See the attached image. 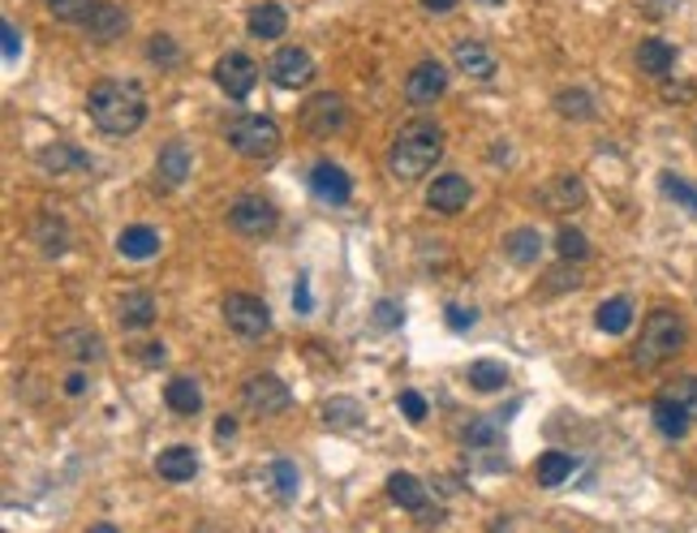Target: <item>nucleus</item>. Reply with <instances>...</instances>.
Segmentation results:
<instances>
[{
  "mask_svg": "<svg viewBox=\"0 0 697 533\" xmlns=\"http://www.w3.org/2000/svg\"><path fill=\"white\" fill-rule=\"evenodd\" d=\"M556 112H560V116H573V120H585V116H594V100H590V91H581V87H565V91L556 96Z\"/></svg>",
  "mask_w": 697,
  "mask_h": 533,
  "instance_id": "nucleus-31",
  "label": "nucleus"
},
{
  "mask_svg": "<svg viewBox=\"0 0 697 533\" xmlns=\"http://www.w3.org/2000/svg\"><path fill=\"white\" fill-rule=\"evenodd\" d=\"M495 434H491V422H473V427L465 430V443H473V447H482V443H491Z\"/></svg>",
  "mask_w": 697,
  "mask_h": 533,
  "instance_id": "nucleus-44",
  "label": "nucleus"
},
{
  "mask_svg": "<svg viewBox=\"0 0 697 533\" xmlns=\"http://www.w3.org/2000/svg\"><path fill=\"white\" fill-rule=\"evenodd\" d=\"M401 322H405V315H401V306H396V302H379V306H375V327L396 331Z\"/></svg>",
  "mask_w": 697,
  "mask_h": 533,
  "instance_id": "nucleus-39",
  "label": "nucleus"
},
{
  "mask_svg": "<svg viewBox=\"0 0 697 533\" xmlns=\"http://www.w3.org/2000/svg\"><path fill=\"white\" fill-rule=\"evenodd\" d=\"M534 478H538L543 486L569 482V478H573V456H565V452H543V456L534 460Z\"/></svg>",
  "mask_w": 697,
  "mask_h": 533,
  "instance_id": "nucleus-29",
  "label": "nucleus"
},
{
  "mask_svg": "<svg viewBox=\"0 0 697 533\" xmlns=\"http://www.w3.org/2000/svg\"><path fill=\"white\" fill-rule=\"evenodd\" d=\"M155 177H160V186H164V190H177V186L190 177V147H186V142H168V147L160 151V168H155Z\"/></svg>",
  "mask_w": 697,
  "mask_h": 533,
  "instance_id": "nucleus-19",
  "label": "nucleus"
},
{
  "mask_svg": "<svg viewBox=\"0 0 697 533\" xmlns=\"http://www.w3.org/2000/svg\"><path fill=\"white\" fill-rule=\"evenodd\" d=\"M401 414H405L409 422H422V418H427V401H422L418 392H401Z\"/></svg>",
  "mask_w": 697,
  "mask_h": 533,
  "instance_id": "nucleus-40",
  "label": "nucleus"
},
{
  "mask_svg": "<svg viewBox=\"0 0 697 533\" xmlns=\"http://www.w3.org/2000/svg\"><path fill=\"white\" fill-rule=\"evenodd\" d=\"M258 83V65L245 56V52H225L216 61V87L229 96V100H245Z\"/></svg>",
  "mask_w": 697,
  "mask_h": 533,
  "instance_id": "nucleus-10",
  "label": "nucleus"
},
{
  "mask_svg": "<svg viewBox=\"0 0 697 533\" xmlns=\"http://www.w3.org/2000/svg\"><path fill=\"white\" fill-rule=\"evenodd\" d=\"M43 4H48L56 17H65V22H83L96 0H43Z\"/></svg>",
  "mask_w": 697,
  "mask_h": 533,
  "instance_id": "nucleus-38",
  "label": "nucleus"
},
{
  "mask_svg": "<svg viewBox=\"0 0 697 533\" xmlns=\"http://www.w3.org/2000/svg\"><path fill=\"white\" fill-rule=\"evenodd\" d=\"M444 155V129L435 120H409L388 147V168L396 181H422Z\"/></svg>",
  "mask_w": 697,
  "mask_h": 533,
  "instance_id": "nucleus-2",
  "label": "nucleus"
},
{
  "mask_svg": "<svg viewBox=\"0 0 697 533\" xmlns=\"http://www.w3.org/2000/svg\"><path fill=\"white\" fill-rule=\"evenodd\" d=\"M694 96H697L694 83H668V87H663V100H672V104H689Z\"/></svg>",
  "mask_w": 697,
  "mask_h": 533,
  "instance_id": "nucleus-41",
  "label": "nucleus"
},
{
  "mask_svg": "<svg viewBox=\"0 0 697 533\" xmlns=\"http://www.w3.org/2000/svg\"><path fill=\"white\" fill-rule=\"evenodd\" d=\"M276 224H280V212L263 194H241L229 212V228L241 237H271Z\"/></svg>",
  "mask_w": 697,
  "mask_h": 533,
  "instance_id": "nucleus-7",
  "label": "nucleus"
},
{
  "mask_svg": "<svg viewBox=\"0 0 697 533\" xmlns=\"http://www.w3.org/2000/svg\"><path fill=\"white\" fill-rule=\"evenodd\" d=\"M637 69L650 78H668L676 69V48L668 39H642L637 43Z\"/></svg>",
  "mask_w": 697,
  "mask_h": 533,
  "instance_id": "nucleus-17",
  "label": "nucleus"
},
{
  "mask_svg": "<svg viewBox=\"0 0 697 533\" xmlns=\"http://www.w3.org/2000/svg\"><path fill=\"white\" fill-rule=\"evenodd\" d=\"M267 78L284 91H302L315 83V56L306 48H280L271 61H267Z\"/></svg>",
  "mask_w": 697,
  "mask_h": 533,
  "instance_id": "nucleus-8",
  "label": "nucleus"
},
{
  "mask_svg": "<svg viewBox=\"0 0 697 533\" xmlns=\"http://www.w3.org/2000/svg\"><path fill=\"white\" fill-rule=\"evenodd\" d=\"M453 56H457V65H461V74H469V78H491V74L499 69V61H495V52H491L486 43H478V39H461Z\"/></svg>",
  "mask_w": 697,
  "mask_h": 533,
  "instance_id": "nucleus-20",
  "label": "nucleus"
},
{
  "mask_svg": "<svg viewBox=\"0 0 697 533\" xmlns=\"http://www.w3.org/2000/svg\"><path fill=\"white\" fill-rule=\"evenodd\" d=\"M142 357H147V361H164V348H160V344H151Z\"/></svg>",
  "mask_w": 697,
  "mask_h": 533,
  "instance_id": "nucleus-49",
  "label": "nucleus"
},
{
  "mask_svg": "<svg viewBox=\"0 0 697 533\" xmlns=\"http://www.w3.org/2000/svg\"><path fill=\"white\" fill-rule=\"evenodd\" d=\"M225 138H229V147L237 151V155H245V160H263V164L280 151V129H276V120H271V116H263V112H250V116L229 120Z\"/></svg>",
  "mask_w": 697,
  "mask_h": 533,
  "instance_id": "nucleus-4",
  "label": "nucleus"
},
{
  "mask_svg": "<svg viewBox=\"0 0 697 533\" xmlns=\"http://www.w3.org/2000/svg\"><path fill=\"white\" fill-rule=\"evenodd\" d=\"M388 495H392L405 512H414V517H422L427 504H431V499H427V486H422L414 473H392V478H388Z\"/></svg>",
  "mask_w": 697,
  "mask_h": 533,
  "instance_id": "nucleus-22",
  "label": "nucleus"
},
{
  "mask_svg": "<svg viewBox=\"0 0 697 533\" xmlns=\"http://www.w3.org/2000/svg\"><path fill=\"white\" fill-rule=\"evenodd\" d=\"M324 418H328L332 427H353V422H357V405H353V396H337V401H328V405H324Z\"/></svg>",
  "mask_w": 697,
  "mask_h": 533,
  "instance_id": "nucleus-36",
  "label": "nucleus"
},
{
  "mask_svg": "<svg viewBox=\"0 0 697 533\" xmlns=\"http://www.w3.org/2000/svg\"><path fill=\"white\" fill-rule=\"evenodd\" d=\"M650 418H655V430H659L663 439H685V434H689V422H694V414H689L681 401L663 396V392H659V401H655Z\"/></svg>",
  "mask_w": 697,
  "mask_h": 533,
  "instance_id": "nucleus-16",
  "label": "nucleus"
},
{
  "mask_svg": "<svg viewBox=\"0 0 697 533\" xmlns=\"http://www.w3.org/2000/svg\"><path fill=\"white\" fill-rule=\"evenodd\" d=\"M121 322L134 327V331L151 327V322H155V297H151L147 289H129V293L121 297Z\"/></svg>",
  "mask_w": 697,
  "mask_h": 533,
  "instance_id": "nucleus-26",
  "label": "nucleus"
},
{
  "mask_svg": "<svg viewBox=\"0 0 697 533\" xmlns=\"http://www.w3.org/2000/svg\"><path fill=\"white\" fill-rule=\"evenodd\" d=\"M289 30V13L280 4H258L250 9V35L254 39H280Z\"/></svg>",
  "mask_w": 697,
  "mask_h": 533,
  "instance_id": "nucleus-27",
  "label": "nucleus"
},
{
  "mask_svg": "<svg viewBox=\"0 0 697 533\" xmlns=\"http://www.w3.org/2000/svg\"><path fill=\"white\" fill-rule=\"evenodd\" d=\"M311 190H315L324 203H332V207H345L348 194H353V181H348V173L341 168V164L324 160V164H315V168H311Z\"/></svg>",
  "mask_w": 697,
  "mask_h": 533,
  "instance_id": "nucleus-14",
  "label": "nucleus"
},
{
  "mask_svg": "<svg viewBox=\"0 0 697 533\" xmlns=\"http://www.w3.org/2000/svg\"><path fill=\"white\" fill-rule=\"evenodd\" d=\"M65 388H69V396H83V388H87V379H83V375H69V383H65Z\"/></svg>",
  "mask_w": 697,
  "mask_h": 533,
  "instance_id": "nucleus-48",
  "label": "nucleus"
},
{
  "mask_svg": "<svg viewBox=\"0 0 697 533\" xmlns=\"http://www.w3.org/2000/svg\"><path fill=\"white\" fill-rule=\"evenodd\" d=\"M469 199H473V186L465 181L461 173H444V177H435V186L427 190V207L440 215H457L469 207Z\"/></svg>",
  "mask_w": 697,
  "mask_h": 533,
  "instance_id": "nucleus-12",
  "label": "nucleus"
},
{
  "mask_svg": "<svg viewBox=\"0 0 697 533\" xmlns=\"http://www.w3.org/2000/svg\"><path fill=\"white\" fill-rule=\"evenodd\" d=\"M444 91H448V69H444L440 61H422V65H414V69H409V78H405V100H409L414 107L435 104Z\"/></svg>",
  "mask_w": 697,
  "mask_h": 533,
  "instance_id": "nucleus-11",
  "label": "nucleus"
},
{
  "mask_svg": "<svg viewBox=\"0 0 697 533\" xmlns=\"http://www.w3.org/2000/svg\"><path fill=\"white\" fill-rule=\"evenodd\" d=\"M87 112H91V120H96L109 138H129V134H138L142 120H147V96H142L138 83L104 78V83L91 87Z\"/></svg>",
  "mask_w": 697,
  "mask_h": 533,
  "instance_id": "nucleus-1",
  "label": "nucleus"
},
{
  "mask_svg": "<svg viewBox=\"0 0 697 533\" xmlns=\"http://www.w3.org/2000/svg\"><path fill=\"white\" fill-rule=\"evenodd\" d=\"M663 396H672V401H681L689 414H694L697 422V375H689V379H676V383H668L663 388Z\"/></svg>",
  "mask_w": 697,
  "mask_h": 533,
  "instance_id": "nucleus-37",
  "label": "nucleus"
},
{
  "mask_svg": "<svg viewBox=\"0 0 697 533\" xmlns=\"http://www.w3.org/2000/svg\"><path fill=\"white\" fill-rule=\"evenodd\" d=\"M155 473H160L164 482H190V478L199 473L194 447H164V452L155 456Z\"/></svg>",
  "mask_w": 697,
  "mask_h": 533,
  "instance_id": "nucleus-18",
  "label": "nucleus"
},
{
  "mask_svg": "<svg viewBox=\"0 0 697 533\" xmlns=\"http://www.w3.org/2000/svg\"><path fill=\"white\" fill-rule=\"evenodd\" d=\"M504 254H508L512 263H521V267L538 263V258H543V237H538V228H512V232L504 237Z\"/></svg>",
  "mask_w": 697,
  "mask_h": 533,
  "instance_id": "nucleus-23",
  "label": "nucleus"
},
{
  "mask_svg": "<svg viewBox=\"0 0 697 533\" xmlns=\"http://www.w3.org/2000/svg\"><path fill=\"white\" fill-rule=\"evenodd\" d=\"M271 482H276V495H280L284 504L297 499V486H302V482H297V465H293V460H276V465H271Z\"/></svg>",
  "mask_w": 697,
  "mask_h": 533,
  "instance_id": "nucleus-33",
  "label": "nucleus"
},
{
  "mask_svg": "<svg viewBox=\"0 0 697 533\" xmlns=\"http://www.w3.org/2000/svg\"><path fill=\"white\" fill-rule=\"evenodd\" d=\"M543 207L552 215H569V212H581L585 207V181L565 173V177H552L543 186Z\"/></svg>",
  "mask_w": 697,
  "mask_h": 533,
  "instance_id": "nucleus-15",
  "label": "nucleus"
},
{
  "mask_svg": "<svg viewBox=\"0 0 697 533\" xmlns=\"http://www.w3.org/2000/svg\"><path fill=\"white\" fill-rule=\"evenodd\" d=\"M659 186L672 194V203H681V207H689V212L697 215V186L681 181V177H672V173H663V177H659Z\"/></svg>",
  "mask_w": 697,
  "mask_h": 533,
  "instance_id": "nucleus-35",
  "label": "nucleus"
},
{
  "mask_svg": "<svg viewBox=\"0 0 697 533\" xmlns=\"http://www.w3.org/2000/svg\"><path fill=\"white\" fill-rule=\"evenodd\" d=\"M164 401H168V409H173L177 418H194V414L203 409V392H199L194 379H173V383L164 388Z\"/></svg>",
  "mask_w": 697,
  "mask_h": 533,
  "instance_id": "nucleus-25",
  "label": "nucleus"
},
{
  "mask_svg": "<svg viewBox=\"0 0 697 533\" xmlns=\"http://www.w3.org/2000/svg\"><path fill=\"white\" fill-rule=\"evenodd\" d=\"M556 250H560V258H565V263H581V258L590 254V241H585V232H581V228H560Z\"/></svg>",
  "mask_w": 697,
  "mask_h": 533,
  "instance_id": "nucleus-34",
  "label": "nucleus"
},
{
  "mask_svg": "<svg viewBox=\"0 0 697 533\" xmlns=\"http://www.w3.org/2000/svg\"><path fill=\"white\" fill-rule=\"evenodd\" d=\"M147 56H151V65H160V69H177V65H181V48H177L168 35H151Z\"/></svg>",
  "mask_w": 697,
  "mask_h": 533,
  "instance_id": "nucleus-32",
  "label": "nucleus"
},
{
  "mask_svg": "<svg viewBox=\"0 0 697 533\" xmlns=\"http://www.w3.org/2000/svg\"><path fill=\"white\" fill-rule=\"evenodd\" d=\"M83 26H87V35H91L96 43H113V39H121V35L129 30V17H125V9L113 4V0H96L91 13L83 17Z\"/></svg>",
  "mask_w": 697,
  "mask_h": 533,
  "instance_id": "nucleus-13",
  "label": "nucleus"
},
{
  "mask_svg": "<svg viewBox=\"0 0 697 533\" xmlns=\"http://www.w3.org/2000/svg\"><path fill=\"white\" fill-rule=\"evenodd\" d=\"M293 306H297V315H311V289H306V276H297V289H293Z\"/></svg>",
  "mask_w": 697,
  "mask_h": 533,
  "instance_id": "nucleus-45",
  "label": "nucleus"
},
{
  "mask_svg": "<svg viewBox=\"0 0 697 533\" xmlns=\"http://www.w3.org/2000/svg\"><path fill=\"white\" fill-rule=\"evenodd\" d=\"M504 383H508V370H504L499 361L478 357V361L469 366V388H478V392H499Z\"/></svg>",
  "mask_w": 697,
  "mask_h": 533,
  "instance_id": "nucleus-30",
  "label": "nucleus"
},
{
  "mask_svg": "<svg viewBox=\"0 0 697 533\" xmlns=\"http://www.w3.org/2000/svg\"><path fill=\"white\" fill-rule=\"evenodd\" d=\"M594 322H598V331H607V335L629 331V322H633V302H629V297H607V302L594 310Z\"/></svg>",
  "mask_w": 697,
  "mask_h": 533,
  "instance_id": "nucleus-28",
  "label": "nucleus"
},
{
  "mask_svg": "<svg viewBox=\"0 0 697 533\" xmlns=\"http://www.w3.org/2000/svg\"><path fill=\"white\" fill-rule=\"evenodd\" d=\"M685 348V319L676 310H650L642 322V340L633 348V361L642 370H655L663 361H672Z\"/></svg>",
  "mask_w": 697,
  "mask_h": 533,
  "instance_id": "nucleus-3",
  "label": "nucleus"
},
{
  "mask_svg": "<svg viewBox=\"0 0 697 533\" xmlns=\"http://www.w3.org/2000/svg\"><path fill=\"white\" fill-rule=\"evenodd\" d=\"M39 164L61 177V173H83V168H87V155H83L74 142H52V147L39 151Z\"/></svg>",
  "mask_w": 697,
  "mask_h": 533,
  "instance_id": "nucleus-24",
  "label": "nucleus"
},
{
  "mask_svg": "<svg viewBox=\"0 0 697 533\" xmlns=\"http://www.w3.org/2000/svg\"><path fill=\"white\" fill-rule=\"evenodd\" d=\"M232 434H237V418H229V414H225V418L216 422V439H220V443H229Z\"/></svg>",
  "mask_w": 697,
  "mask_h": 533,
  "instance_id": "nucleus-46",
  "label": "nucleus"
},
{
  "mask_svg": "<svg viewBox=\"0 0 697 533\" xmlns=\"http://www.w3.org/2000/svg\"><path fill=\"white\" fill-rule=\"evenodd\" d=\"M427 9H435V13H453L457 9V0H422Z\"/></svg>",
  "mask_w": 697,
  "mask_h": 533,
  "instance_id": "nucleus-47",
  "label": "nucleus"
},
{
  "mask_svg": "<svg viewBox=\"0 0 697 533\" xmlns=\"http://www.w3.org/2000/svg\"><path fill=\"white\" fill-rule=\"evenodd\" d=\"M478 322V310H465V306H448V327L453 331H465V327H473Z\"/></svg>",
  "mask_w": 697,
  "mask_h": 533,
  "instance_id": "nucleus-42",
  "label": "nucleus"
},
{
  "mask_svg": "<svg viewBox=\"0 0 697 533\" xmlns=\"http://www.w3.org/2000/svg\"><path fill=\"white\" fill-rule=\"evenodd\" d=\"M116 250H121L125 258H134V263L155 258V254H160V232L147 228V224H134V228H125V232L116 237Z\"/></svg>",
  "mask_w": 697,
  "mask_h": 533,
  "instance_id": "nucleus-21",
  "label": "nucleus"
},
{
  "mask_svg": "<svg viewBox=\"0 0 697 533\" xmlns=\"http://www.w3.org/2000/svg\"><path fill=\"white\" fill-rule=\"evenodd\" d=\"M225 322H229V331H237L250 344L271 331V315H267V306L254 293H229L225 297Z\"/></svg>",
  "mask_w": 697,
  "mask_h": 533,
  "instance_id": "nucleus-6",
  "label": "nucleus"
},
{
  "mask_svg": "<svg viewBox=\"0 0 697 533\" xmlns=\"http://www.w3.org/2000/svg\"><path fill=\"white\" fill-rule=\"evenodd\" d=\"M302 125H306V134H315V138H328V134L345 129L348 125L345 100H341V96H332V91L311 96V100L302 104Z\"/></svg>",
  "mask_w": 697,
  "mask_h": 533,
  "instance_id": "nucleus-9",
  "label": "nucleus"
},
{
  "mask_svg": "<svg viewBox=\"0 0 697 533\" xmlns=\"http://www.w3.org/2000/svg\"><path fill=\"white\" fill-rule=\"evenodd\" d=\"M0 39H4V56L13 61V56L22 52V39H17V30H13V22H0Z\"/></svg>",
  "mask_w": 697,
  "mask_h": 533,
  "instance_id": "nucleus-43",
  "label": "nucleus"
},
{
  "mask_svg": "<svg viewBox=\"0 0 697 533\" xmlns=\"http://www.w3.org/2000/svg\"><path fill=\"white\" fill-rule=\"evenodd\" d=\"M289 401H293V392H289L284 379H276V375H254V379L241 383V405H245V414H254V418H276V414L289 409Z\"/></svg>",
  "mask_w": 697,
  "mask_h": 533,
  "instance_id": "nucleus-5",
  "label": "nucleus"
}]
</instances>
